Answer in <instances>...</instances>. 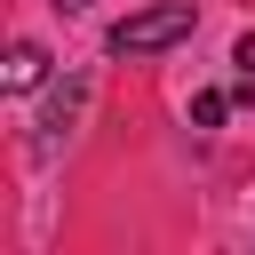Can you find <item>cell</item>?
<instances>
[{
	"mask_svg": "<svg viewBox=\"0 0 255 255\" xmlns=\"http://www.w3.org/2000/svg\"><path fill=\"white\" fill-rule=\"evenodd\" d=\"M175 40H191V0H167V8L128 16V24L112 32V56H159V48H175Z\"/></svg>",
	"mask_w": 255,
	"mask_h": 255,
	"instance_id": "cell-1",
	"label": "cell"
},
{
	"mask_svg": "<svg viewBox=\"0 0 255 255\" xmlns=\"http://www.w3.org/2000/svg\"><path fill=\"white\" fill-rule=\"evenodd\" d=\"M40 72H48V56H40L32 40H24V48L8 56V88H40Z\"/></svg>",
	"mask_w": 255,
	"mask_h": 255,
	"instance_id": "cell-2",
	"label": "cell"
},
{
	"mask_svg": "<svg viewBox=\"0 0 255 255\" xmlns=\"http://www.w3.org/2000/svg\"><path fill=\"white\" fill-rule=\"evenodd\" d=\"M223 104H231V96H215V88H207V96H191V120H199V128H215V120H223Z\"/></svg>",
	"mask_w": 255,
	"mask_h": 255,
	"instance_id": "cell-3",
	"label": "cell"
},
{
	"mask_svg": "<svg viewBox=\"0 0 255 255\" xmlns=\"http://www.w3.org/2000/svg\"><path fill=\"white\" fill-rule=\"evenodd\" d=\"M231 64H239V72H247V80H255V32H247V40H239V56H231Z\"/></svg>",
	"mask_w": 255,
	"mask_h": 255,
	"instance_id": "cell-4",
	"label": "cell"
},
{
	"mask_svg": "<svg viewBox=\"0 0 255 255\" xmlns=\"http://www.w3.org/2000/svg\"><path fill=\"white\" fill-rule=\"evenodd\" d=\"M56 8H88V0H56Z\"/></svg>",
	"mask_w": 255,
	"mask_h": 255,
	"instance_id": "cell-5",
	"label": "cell"
}]
</instances>
